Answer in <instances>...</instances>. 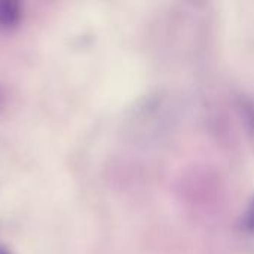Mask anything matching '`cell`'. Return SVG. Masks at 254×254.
Wrapping results in <instances>:
<instances>
[{"label": "cell", "mask_w": 254, "mask_h": 254, "mask_svg": "<svg viewBox=\"0 0 254 254\" xmlns=\"http://www.w3.org/2000/svg\"><path fill=\"white\" fill-rule=\"evenodd\" d=\"M246 229H247V232L254 234V198L247 210V214H246Z\"/></svg>", "instance_id": "6da1fadb"}]
</instances>
